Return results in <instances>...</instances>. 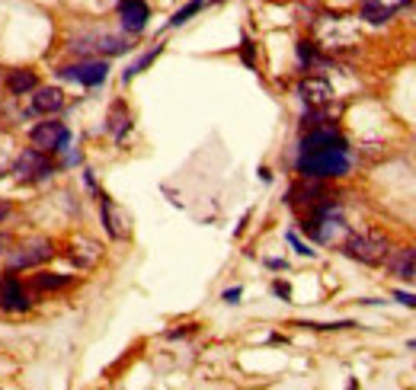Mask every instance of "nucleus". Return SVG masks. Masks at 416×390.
<instances>
[{
  "mask_svg": "<svg viewBox=\"0 0 416 390\" xmlns=\"http://www.w3.org/2000/svg\"><path fill=\"white\" fill-rule=\"evenodd\" d=\"M349 166H352V157H349L346 144L310 150V154L298 157V173L308 176V180H336V176H346Z\"/></svg>",
  "mask_w": 416,
  "mask_h": 390,
  "instance_id": "1",
  "label": "nucleus"
},
{
  "mask_svg": "<svg viewBox=\"0 0 416 390\" xmlns=\"http://www.w3.org/2000/svg\"><path fill=\"white\" fill-rule=\"evenodd\" d=\"M343 253L365 266H378L387 256V240L381 233H356V237H346V240H343Z\"/></svg>",
  "mask_w": 416,
  "mask_h": 390,
  "instance_id": "2",
  "label": "nucleus"
},
{
  "mask_svg": "<svg viewBox=\"0 0 416 390\" xmlns=\"http://www.w3.org/2000/svg\"><path fill=\"white\" fill-rule=\"evenodd\" d=\"M71 52L83 55V58H90V55H122L129 52V42L119 36H83V38H74L71 42Z\"/></svg>",
  "mask_w": 416,
  "mask_h": 390,
  "instance_id": "3",
  "label": "nucleus"
},
{
  "mask_svg": "<svg viewBox=\"0 0 416 390\" xmlns=\"http://www.w3.org/2000/svg\"><path fill=\"white\" fill-rule=\"evenodd\" d=\"M32 147L38 150H45V154H55V150H64L71 141V131L61 122H38L36 128H32V135H29Z\"/></svg>",
  "mask_w": 416,
  "mask_h": 390,
  "instance_id": "4",
  "label": "nucleus"
},
{
  "mask_svg": "<svg viewBox=\"0 0 416 390\" xmlns=\"http://www.w3.org/2000/svg\"><path fill=\"white\" fill-rule=\"evenodd\" d=\"M52 256H55V250L48 240H29L20 250L7 253V269H13V272L16 269H32V266H38V263H48Z\"/></svg>",
  "mask_w": 416,
  "mask_h": 390,
  "instance_id": "5",
  "label": "nucleus"
},
{
  "mask_svg": "<svg viewBox=\"0 0 416 390\" xmlns=\"http://www.w3.org/2000/svg\"><path fill=\"white\" fill-rule=\"evenodd\" d=\"M13 173H16V176H20L23 182H36V180H45L48 173H52V164H48L45 150L29 147V150H23V154L16 157Z\"/></svg>",
  "mask_w": 416,
  "mask_h": 390,
  "instance_id": "6",
  "label": "nucleus"
},
{
  "mask_svg": "<svg viewBox=\"0 0 416 390\" xmlns=\"http://www.w3.org/2000/svg\"><path fill=\"white\" fill-rule=\"evenodd\" d=\"M58 77L61 80L83 83V87H99L109 77V64L106 61H83V64H74V68H61Z\"/></svg>",
  "mask_w": 416,
  "mask_h": 390,
  "instance_id": "7",
  "label": "nucleus"
},
{
  "mask_svg": "<svg viewBox=\"0 0 416 390\" xmlns=\"http://www.w3.org/2000/svg\"><path fill=\"white\" fill-rule=\"evenodd\" d=\"M298 96H301L310 109H324V106L333 99V87L324 80V77H304V80L298 83Z\"/></svg>",
  "mask_w": 416,
  "mask_h": 390,
  "instance_id": "8",
  "label": "nucleus"
},
{
  "mask_svg": "<svg viewBox=\"0 0 416 390\" xmlns=\"http://www.w3.org/2000/svg\"><path fill=\"white\" fill-rule=\"evenodd\" d=\"M119 16H122V26H125V32H141L144 26H148V16H151V10H148V3H144V0H122V3H119Z\"/></svg>",
  "mask_w": 416,
  "mask_h": 390,
  "instance_id": "9",
  "label": "nucleus"
},
{
  "mask_svg": "<svg viewBox=\"0 0 416 390\" xmlns=\"http://www.w3.org/2000/svg\"><path fill=\"white\" fill-rule=\"evenodd\" d=\"M340 144H346V141H343V135L336 131V128L317 125L314 131H308V135H304L301 154H310V150H324V147H340Z\"/></svg>",
  "mask_w": 416,
  "mask_h": 390,
  "instance_id": "10",
  "label": "nucleus"
},
{
  "mask_svg": "<svg viewBox=\"0 0 416 390\" xmlns=\"http://www.w3.org/2000/svg\"><path fill=\"white\" fill-rule=\"evenodd\" d=\"M391 272L407 285H416V250H397V256L391 259Z\"/></svg>",
  "mask_w": 416,
  "mask_h": 390,
  "instance_id": "11",
  "label": "nucleus"
},
{
  "mask_svg": "<svg viewBox=\"0 0 416 390\" xmlns=\"http://www.w3.org/2000/svg\"><path fill=\"white\" fill-rule=\"evenodd\" d=\"M0 308L3 310H29V298L23 294V285H20L16 278L0 285Z\"/></svg>",
  "mask_w": 416,
  "mask_h": 390,
  "instance_id": "12",
  "label": "nucleus"
},
{
  "mask_svg": "<svg viewBox=\"0 0 416 390\" xmlns=\"http://www.w3.org/2000/svg\"><path fill=\"white\" fill-rule=\"evenodd\" d=\"M61 106H64V93H61L58 87H42V90H36V96H32V109L42 115L58 113Z\"/></svg>",
  "mask_w": 416,
  "mask_h": 390,
  "instance_id": "13",
  "label": "nucleus"
},
{
  "mask_svg": "<svg viewBox=\"0 0 416 390\" xmlns=\"http://www.w3.org/2000/svg\"><path fill=\"white\" fill-rule=\"evenodd\" d=\"M7 87H10V93H13V96H23V93L36 90L38 80H36V74H32V71H13V74L7 77Z\"/></svg>",
  "mask_w": 416,
  "mask_h": 390,
  "instance_id": "14",
  "label": "nucleus"
},
{
  "mask_svg": "<svg viewBox=\"0 0 416 390\" xmlns=\"http://www.w3.org/2000/svg\"><path fill=\"white\" fill-rule=\"evenodd\" d=\"M391 13H394V10L381 7L378 0H365V3H362V20H365V23H371V26L387 23V20H391Z\"/></svg>",
  "mask_w": 416,
  "mask_h": 390,
  "instance_id": "15",
  "label": "nucleus"
},
{
  "mask_svg": "<svg viewBox=\"0 0 416 390\" xmlns=\"http://www.w3.org/2000/svg\"><path fill=\"white\" fill-rule=\"evenodd\" d=\"M109 131H113L115 138H125V131H129V113H125L122 103H115L113 113H109Z\"/></svg>",
  "mask_w": 416,
  "mask_h": 390,
  "instance_id": "16",
  "label": "nucleus"
},
{
  "mask_svg": "<svg viewBox=\"0 0 416 390\" xmlns=\"http://www.w3.org/2000/svg\"><path fill=\"white\" fill-rule=\"evenodd\" d=\"M68 282H71L68 275H48V272H45V275H36V278H32V285H36L38 291H55V288H64Z\"/></svg>",
  "mask_w": 416,
  "mask_h": 390,
  "instance_id": "17",
  "label": "nucleus"
},
{
  "mask_svg": "<svg viewBox=\"0 0 416 390\" xmlns=\"http://www.w3.org/2000/svg\"><path fill=\"white\" fill-rule=\"evenodd\" d=\"M103 221H106V231L113 233V237H125V224H122L119 218H115V211H113V202H103Z\"/></svg>",
  "mask_w": 416,
  "mask_h": 390,
  "instance_id": "18",
  "label": "nucleus"
},
{
  "mask_svg": "<svg viewBox=\"0 0 416 390\" xmlns=\"http://www.w3.org/2000/svg\"><path fill=\"white\" fill-rule=\"evenodd\" d=\"M199 10H202V0H189L186 7H182V10H176V13H173V20H170V26H182V23H186V20H189V16H196Z\"/></svg>",
  "mask_w": 416,
  "mask_h": 390,
  "instance_id": "19",
  "label": "nucleus"
},
{
  "mask_svg": "<svg viewBox=\"0 0 416 390\" xmlns=\"http://www.w3.org/2000/svg\"><path fill=\"white\" fill-rule=\"evenodd\" d=\"M157 55H160V45H157V48H151V52H148V55H141V58H138L135 64H131V68L125 71V80H131V77H135V74H141V71L148 68V64H151V61L157 58Z\"/></svg>",
  "mask_w": 416,
  "mask_h": 390,
  "instance_id": "20",
  "label": "nucleus"
},
{
  "mask_svg": "<svg viewBox=\"0 0 416 390\" xmlns=\"http://www.w3.org/2000/svg\"><path fill=\"white\" fill-rule=\"evenodd\" d=\"M298 58H301V64H310V61H314V48H310V42H298Z\"/></svg>",
  "mask_w": 416,
  "mask_h": 390,
  "instance_id": "21",
  "label": "nucleus"
},
{
  "mask_svg": "<svg viewBox=\"0 0 416 390\" xmlns=\"http://www.w3.org/2000/svg\"><path fill=\"white\" fill-rule=\"evenodd\" d=\"M288 243H292V247H295V250H298V253H301V256H314V250H308V247H304V243L298 240L295 233H288Z\"/></svg>",
  "mask_w": 416,
  "mask_h": 390,
  "instance_id": "22",
  "label": "nucleus"
},
{
  "mask_svg": "<svg viewBox=\"0 0 416 390\" xmlns=\"http://www.w3.org/2000/svg\"><path fill=\"white\" fill-rule=\"evenodd\" d=\"M394 298L401 301V304H407V308H416V294H407V291H394Z\"/></svg>",
  "mask_w": 416,
  "mask_h": 390,
  "instance_id": "23",
  "label": "nucleus"
},
{
  "mask_svg": "<svg viewBox=\"0 0 416 390\" xmlns=\"http://www.w3.org/2000/svg\"><path fill=\"white\" fill-rule=\"evenodd\" d=\"M381 7H387V10H401V7H407L410 0H378Z\"/></svg>",
  "mask_w": 416,
  "mask_h": 390,
  "instance_id": "24",
  "label": "nucleus"
},
{
  "mask_svg": "<svg viewBox=\"0 0 416 390\" xmlns=\"http://www.w3.org/2000/svg\"><path fill=\"white\" fill-rule=\"evenodd\" d=\"M237 298H241V288H227V291H224L227 304H237Z\"/></svg>",
  "mask_w": 416,
  "mask_h": 390,
  "instance_id": "25",
  "label": "nucleus"
},
{
  "mask_svg": "<svg viewBox=\"0 0 416 390\" xmlns=\"http://www.w3.org/2000/svg\"><path fill=\"white\" fill-rule=\"evenodd\" d=\"M241 55H243V61H247V64H253V48H250V42H243Z\"/></svg>",
  "mask_w": 416,
  "mask_h": 390,
  "instance_id": "26",
  "label": "nucleus"
},
{
  "mask_svg": "<svg viewBox=\"0 0 416 390\" xmlns=\"http://www.w3.org/2000/svg\"><path fill=\"white\" fill-rule=\"evenodd\" d=\"M7 215H10V205H7V202H0V224L7 221Z\"/></svg>",
  "mask_w": 416,
  "mask_h": 390,
  "instance_id": "27",
  "label": "nucleus"
},
{
  "mask_svg": "<svg viewBox=\"0 0 416 390\" xmlns=\"http://www.w3.org/2000/svg\"><path fill=\"white\" fill-rule=\"evenodd\" d=\"M275 294H282V298H288V285H282V282H275Z\"/></svg>",
  "mask_w": 416,
  "mask_h": 390,
  "instance_id": "28",
  "label": "nucleus"
},
{
  "mask_svg": "<svg viewBox=\"0 0 416 390\" xmlns=\"http://www.w3.org/2000/svg\"><path fill=\"white\" fill-rule=\"evenodd\" d=\"M7 243H10V240H7V237H3V233H0V250L7 247Z\"/></svg>",
  "mask_w": 416,
  "mask_h": 390,
  "instance_id": "29",
  "label": "nucleus"
},
{
  "mask_svg": "<svg viewBox=\"0 0 416 390\" xmlns=\"http://www.w3.org/2000/svg\"><path fill=\"white\" fill-rule=\"evenodd\" d=\"M3 173H7V166H3V164H0V176H3Z\"/></svg>",
  "mask_w": 416,
  "mask_h": 390,
  "instance_id": "30",
  "label": "nucleus"
}]
</instances>
